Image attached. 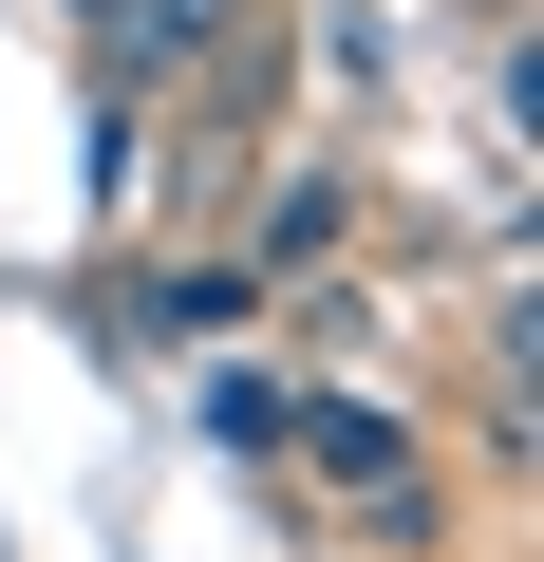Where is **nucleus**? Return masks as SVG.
I'll list each match as a JSON object with an SVG mask.
<instances>
[{"label": "nucleus", "instance_id": "nucleus-4", "mask_svg": "<svg viewBox=\"0 0 544 562\" xmlns=\"http://www.w3.org/2000/svg\"><path fill=\"white\" fill-rule=\"evenodd\" d=\"M225 319H263L244 262H169V281H132V338H225Z\"/></svg>", "mask_w": 544, "mask_h": 562}, {"label": "nucleus", "instance_id": "nucleus-2", "mask_svg": "<svg viewBox=\"0 0 544 562\" xmlns=\"http://www.w3.org/2000/svg\"><path fill=\"white\" fill-rule=\"evenodd\" d=\"M76 20H95V76L151 113V94H188V76L225 57V20H244V0H76Z\"/></svg>", "mask_w": 544, "mask_h": 562}, {"label": "nucleus", "instance_id": "nucleus-1", "mask_svg": "<svg viewBox=\"0 0 544 562\" xmlns=\"http://www.w3.org/2000/svg\"><path fill=\"white\" fill-rule=\"evenodd\" d=\"M282 450L338 487V525H357V543H432V431H413V413H376V394H301V413H282Z\"/></svg>", "mask_w": 544, "mask_h": 562}, {"label": "nucleus", "instance_id": "nucleus-5", "mask_svg": "<svg viewBox=\"0 0 544 562\" xmlns=\"http://www.w3.org/2000/svg\"><path fill=\"white\" fill-rule=\"evenodd\" d=\"M282 413H301V375H244V357L207 375V431H225V450H263V469H282Z\"/></svg>", "mask_w": 544, "mask_h": 562}, {"label": "nucleus", "instance_id": "nucleus-3", "mask_svg": "<svg viewBox=\"0 0 544 562\" xmlns=\"http://www.w3.org/2000/svg\"><path fill=\"white\" fill-rule=\"evenodd\" d=\"M338 225H357V188H338V169H282V188L244 206L225 262H244V281H301V262H338Z\"/></svg>", "mask_w": 544, "mask_h": 562}]
</instances>
